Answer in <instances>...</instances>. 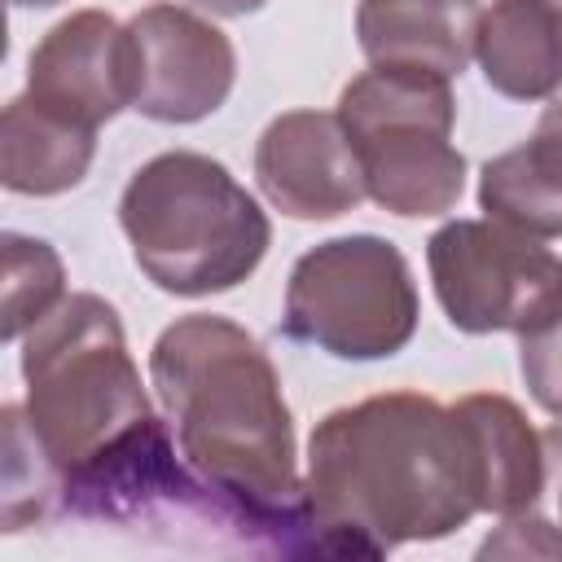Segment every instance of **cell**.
I'll use <instances>...</instances> for the list:
<instances>
[{"label": "cell", "mask_w": 562, "mask_h": 562, "mask_svg": "<svg viewBox=\"0 0 562 562\" xmlns=\"http://www.w3.org/2000/svg\"><path fill=\"white\" fill-rule=\"evenodd\" d=\"M149 378L184 465L228 518L277 553H307L294 422L259 338L215 312L180 316L158 334Z\"/></svg>", "instance_id": "1"}, {"label": "cell", "mask_w": 562, "mask_h": 562, "mask_svg": "<svg viewBox=\"0 0 562 562\" xmlns=\"http://www.w3.org/2000/svg\"><path fill=\"white\" fill-rule=\"evenodd\" d=\"M307 553L382 558L443 540L479 509V470L457 408L386 391L334 408L307 439Z\"/></svg>", "instance_id": "2"}, {"label": "cell", "mask_w": 562, "mask_h": 562, "mask_svg": "<svg viewBox=\"0 0 562 562\" xmlns=\"http://www.w3.org/2000/svg\"><path fill=\"white\" fill-rule=\"evenodd\" d=\"M22 378L26 426L61 483L92 470L154 422L123 321L101 294L61 299L22 338Z\"/></svg>", "instance_id": "3"}, {"label": "cell", "mask_w": 562, "mask_h": 562, "mask_svg": "<svg viewBox=\"0 0 562 562\" xmlns=\"http://www.w3.org/2000/svg\"><path fill=\"white\" fill-rule=\"evenodd\" d=\"M119 224L136 268L180 299L241 285L272 246V224L255 193L198 149H167L136 167L119 198Z\"/></svg>", "instance_id": "4"}, {"label": "cell", "mask_w": 562, "mask_h": 562, "mask_svg": "<svg viewBox=\"0 0 562 562\" xmlns=\"http://www.w3.org/2000/svg\"><path fill=\"white\" fill-rule=\"evenodd\" d=\"M338 123L360 158L364 193L404 220L448 215L465 189L452 145L457 101L448 75L417 66H369L338 97Z\"/></svg>", "instance_id": "5"}, {"label": "cell", "mask_w": 562, "mask_h": 562, "mask_svg": "<svg viewBox=\"0 0 562 562\" xmlns=\"http://www.w3.org/2000/svg\"><path fill=\"white\" fill-rule=\"evenodd\" d=\"M417 285L404 250L347 233L299 255L285 281V334L334 360H386L417 334Z\"/></svg>", "instance_id": "6"}, {"label": "cell", "mask_w": 562, "mask_h": 562, "mask_svg": "<svg viewBox=\"0 0 562 562\" xmlns=\"http://www.w3.org/2000/svg\"><path fill=\"white\" fill-rule=\"evenodd\" d=\"M435 299L461 334H531L562 307V259L496 220H448L426 241Z\"/></svg>", "instance_id": "7"}, {"label": "cell", "mask_w": 562, "mask_h": 562, "mask_svg": "<svg viewBox=\"0 0 562 562\" xmlns=\"http://www.w3.org/2000/svg\"><path fill=\"white\" fill-rule=\"evenodd\" d=\"M132 110L154 123H198L215 114L237 79L233 40L184 4H149L127 18Z\"/></svg>", "instance_id": "8"}, {"label": "cell", "mask_w": 562, "mask_h": 562, "mask_svg": "<svg viewBox=\"0 0 562 562\" xmlns=\"http://www.w3.org/2000/svg\"><path fill=\"white\" fill-rule=\"evenodd\" d=\"M26 97L70 123L101 127L132 105V44L127 22L101 9L61 18L26 61Z\"/></svg>", "instance_id": "9"}, {"label": "cell", "mask_w": 562, "mask_h": 562, "mask_svg": "<svg viewBox=\"0 0 562 562\" xmlns=\"http://www.w3.org/2000/svg\"><path fill=\"white\" fill-rule=\"evenodd\" d=\"M255 180L290 220H338L369 198L360 158L338 114L325 110L277 114L255 145Z\"/></svg>", "instance_id": "10"}, {"label": "cell", "mask_w": 562, "mask_h": 562, "mask_svg": "<svg viewBox=\"0 0 562 562\" xmlns=\"http://www.w3.org/2000/svg\"><path fill=\"white\" fill-rule=\"evenodd\" d=\"M479 0H360L356 40L369 66H417L461 75L474 57Z\"/></svg>", "instance_id": "11"}, {"label": "cell", "mask_w": 562, "mask_h": 562, "mask_svg": "<svg viewBox=\"0 0 562 562\" xmlns=\"http://www.w3.org/2000/svg\"><path fill=\"white\" fill-rule=\"evenodd\" d=\"M474 452L479 470V509L483 514H527L549 479V448L544 435L531 430L522 408L509 395L479 391L452 404Z\"/></svg>", "instance_id": "12"}, {"label": "cell", "mask_w": 562, "mask_h": 562, "mask_svg": "<svg viewBox=\"0 0 562 562\" xmlns=\"http://www.w3.org/2000/svg\"><path fill=\"white\" fill-rule=\"evenodd\" d=\"M474 57L487 88L509 101L562 92V0H492L479 18Z\"/></svg>", "instance_id": "13"}, {"label": "cell", "mask_w": 562, "mask_h": 562, "mask_svg": "<svg viewBox=\"0 0 562 562\" xmlns=\"http://www.w3.org/2000/svg\"><path fill=\"white\" fill-rule=\"evenodd\" d=\"M97 154V127L70 123L26 92L4 105L0 119V180L22 198H57L75 189Z\"/></svg>", "instance_id": "14"}, {"label": "cell", "mask_w": 562, "mask_h": 562, "mask_svg": "<svg viewBox=\"0 0 562 562\" xmlns=\"http://www.w3.org/2000/svg\"><path fill=\"white\" fill-rule=\"evenodd\" d=\"M479 206L487 220L509 224L527 237H562V176L522 140L483 162Z\"/></svg>", "instance_id": "15"}, {"label": "cell", "mask_w": 562, "mask_h": 562, "mask_svg": "<svg viewBox=\"0 0 562 562\" xmlns=\"http://www.w3.org/2000/svg\"><path fill=\"white\" fill-rule=\"evenodd\" d=\"M66 299V268L40 237L4 233V338H26Z\"/></svg>", "instance_id": "16"}, {"label": "cell", "mask_w": 562, "mask_h": 562, "mask_svg": "<svg viewBox=\"0 0 562 562\" xmlns=\"http://www.w3.org/2000/svg\"><path fill=\"white\" fill-rule=\"evenodd\" d=\"M61 509V479L44 448L35 443L22 404L4 408V531L44 522Z\"/></svg>", "instance_id": "17"}, {"label": "cell", "mask_w": 562, "mask_h": 562, "mask_svg": "<svg viewBox=\"0 0 562 562\" xmlns=\"http://www.w3.org/2000/svg\"><path fill=\"white\" fill-rule=\"evenodd\" d=\"M518 373L531 400L562 422V307L540 329L518 334Z\"/></svg>", "instance_id": "18"}, {"label": "cell", "mask_w": 562, "mask_h": 562, "mask_svg": "<svg viewBox=\"0 0 562 562\" xmlns=\"http://www.w3.org/2000/svg\"><path fill=\"white\" fill-rule=\"evenodd\" d=\"M479 558H562V531L544 518L509 514V522L479 544Z\"/></svg>", "instance_id": "19"}, {"label": "cell", "mask_w": 562, "mask_h": 562, "mask_svg": "<svg viewBox=\"0 0 562 562\" xmlns=\"http://www.w3.org/2000/svg\"><path fill=\"white\" fill-rule=\"evenodd\" d=\"M189 4H198V9H206L215 18H246V13L263 9L268 0H189Z\"/></svg>", "instance_id": "20"}, {"label": "cell", "mask_w": 562, "mask_h": 562, "mask_svg": "<svg viewBox=\"0 0 562 562\" xmlns=\"http://www.w3.org/2000/svg\"><path fill=\"white\" fill-rule=\"evenodd\" d=\"M544 448H549V461L558 465V501H562V422L544 430Z\"/></svg>", "instance_id": "21"}, {"label": "cell", "mask_w": 562, "mask_h": 562, "mask_svg": "<svg viewBox=\"0 0 562 562\" xmlns=\"http://www.w3.org/2000/svg\"><path fill=\"white\" fill-rule=\"evenodd\" d=\"M9 4H18V9H53L61 0H9Z\"/></svg>", "instance_id": "22"}]
</instances>
